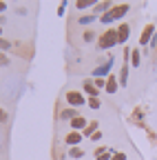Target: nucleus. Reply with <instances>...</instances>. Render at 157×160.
<instances>
[{
    "instance_id": "1a4fd4ad",
    "label": "nucleus",
    "mask_w": 157,
    "mask_h": 160,
    "mask_svg": "<svg viewBox=\"0 0 157 160\" xmlns=\"http://www.w3.org/2000/svg\"><path fill=\"white\" fill-rule=\"evenodd\" d=\"M71 131H84L86 129V125H89V120L86 118H82V116H77V118H73L71 120Z\"/></svg>"
},
{
    "instance_id": "aec40b11",
    "label": "nucleus",
    "mask_w": 157,
    "mask_h": 160,
    "mask_svg": "<svg viewBox=\"0 0 157 160\" xmlns=\"http://www.w3.org/2000/svg\"><path fill=\"white\" fill-rule=\"evenodd\" d=\"M131 120H133V122H135V125H140V127H144V129H146V125L142 122V107H137V109L133 111V116H131Z\"/></svg>"
},
{
    "instance_id": "cd10ccee",
    "label": "nucleus",
    "mask_w": 157,
    "mask_h": 160,
    "mask_svg": "<svg viewBox=\"0 0 157 160\" xmlns=\"http://www.w3.org/2000/svg\"><path fill=\"white\" fill-rule=\"evenodd\" d=\"M64 9H67V2H62L60 7H58V16H62V13H64Z\"/></svg>"
},
{
    "instance_id": "9d476101",
    "label": "nucleus",
    "mask_w": 157,
    "mask_h": 160,
    "mask_svg": "<svg viewBox=\"0 0 157 160\" xmlns=\"http://www.w3.org/2000/svg\"><path fill=\"white\" fill-rule=\"evenodd\" d=\"M117 89H120V80H117V78H115V76L111 73V76L106 78V89H104V91H106L109 96H113V93H115Z\"/></svg>"
},
{
    "instance_id": "4be33fe9",
    "label": "nucleus",
    "mask_w": 157,
    "mask_h": 160,
    "mask_svg": "<svg viewBox=\"0 0 157 160\" xmlns=\"http://www.w3.org/2000/svg\"><path fill=\"white\" fill-rule=\"evenodd\" d=\"M0 51H13V42H9L7 38H0Z\"/></svg>"
},
{
    "instance_id": "423d86ee",
    "label": "nucleus",
    "mask_w": 157,
    "mask_h": 160,
    "mask_svg": "<svg viewBox=\"0 0 157 160\" xmlns=\"http://www.w3.org/2000/svg\"><path fill=\"white\" fill-rule=\"evenodd\" d=\"M82 140H84L82 131H69V133H67V138H64V142H67L69 147H80Z\"/></svg>"
},
{
    "instance_id": "393cba45",
    "label": "nucleus",
    "mask_w": 157,
    "mask_h": 160,
    "mask_svg": "<svg viewBox=\"0 0 157 160\" xmlns=\"http://www.w3.org/2000/svg\"><path fill=\"white\" fill-rule=\"evenodd\" d=\"M111 160H128V156H126V153H124V151H115V153H113V158H111Z\"/></svg>"
},
{
    "instance_id": "dca6fc26",
    "label": "nucleus",
    "mask_w": 157,
    "mask_h": 160,
    "mask_svg": "<svg viewBox=\"0 0 157 160\" xmlns=\"http://www.w3.org/2000/svg\"><path fill=\"white\" fill-rule=\"evenodd\" d=\"M95 20H100V16H95V13L91 11V13H86V16H80V18H77V25H91V22H95Z\"/></svg>"
},
{
    "instance_id": "0eeeda50",
    "label": "nucleus",
    "mask_w": 157,
    "mask_h": 160,
    "mask_svg": "<svg viewBox=\"0 0 157 160\" xmlns=\"http://www.w3.org/2000/svg\"><path fill=\"white\" fill-rule=\"evenodd\" d=\"M113 153H115V151H113L111 147H97L95 153H93V158H95V160H111Z\"/></svg>"
},
{
    "instance_id": "412c9836",
    "label": "nucleus",
    "mask_w": 157,
    "mask_h": 160,
    "mask_svg": "<svg viewBox=\"0 0 157 160\" xmlns=\"http://www.w3.org/2000/svg\"><path fill=\"white\" fill-rule=\"evenodd\" d=\"M69 158H75V160H77V158H84V151H82L80 147H71V149H69Z\"/></svg>"
},
{
    "instance_id": "f03ea898",
    "label": "nucleus",
    "mask_w": 157,
    "mask_h": 160,
    "mask_svg": "<svg viewBox=\"0 0 157 160\" xmlns=\"http://www.w3.org/2000/svg\"><path fill=\"white\" fill-rule=\"evenodd\" d=\"M115 45H120V38H117V29H106L100 33V38H97V47L100 49H113Z\"/></svg>"
},
{
    "instance_id": "c756f323",
    "label": "nucleus",
    "mask_w": 157,
    "mask_h": 160,
    "mask_svg": "<svg viewBox=\"0 0 157 160\" xmlns=\"http://www.w3.org/2000/svg\"><path fill=\"white\" fill-rule=\"evenodd\" d=\"M5 9H7V5H5V2H0V13H2Z\"/></svg>"
},
{
    "instance_id": "f8f14e48",
    "label": "nucleus",
    "mask_w": 157,
    "mask_h": 160,
    "mask_svg": "<svg viewBox=\"0 0 157 160\" xmlns=\"http://www.w3.org/2000/svg\"><path fill=\"white\" fill-rule=\"evenodd\" d=\"M80 113H77V109H73V107H67V109H62L60 113H58V118L60 120H67V122H71L73 118H77Z\"/></svg>"
},
{
    "instance_id": "7ed1b4c3",
    "label": "nucleus",
    "mask_w": 157,
    "mask_h": 160,
    "mask_svg": "<svg viewBox=\"0 0 157 160\" xmlns=\"http://www.w3.org/2000/svg\"><path fill=\"white\" fill-rule=\"evenodd\" d=\"M64 100H67V105H69V107H73V109L82 107V105H86L84 93H82V91H75V89L67 91V93H64Z\"/></svg>"
},
{
    "instance_id": "6e6552de",
    "label": "nucleus",
    "mask_w": 157,
    "mask_h": 160,
    "mask_svg": "<svg viewBox=\"0 0 157 160\" xmlns=\"http://www.w3.org/2000/svg\"><path fill=\"white\" fill-rule=\"evenodd\" d=\"M128 36H131V25H128V22H122L120 27H117V38H120V45L128 42Z\"/></svg>"
},
{
    "instance_id": "a878e982",
    "label": "nucleus",
    "mask_w": 157,
    "mask_h": 160,
    "mask_svg": "<svg viewBox=\"0 0 157 160\" xmlns=\"http://www.w3.org/2000/svg\"><path fill=\"white\" fill-rule=\"evenodd\" d=\"M5 65H9V58L5 51H0V67H5Z\"/></svg>"
},
{
    "instance_id": "c85d7f7f",
    "label": "nucleus",
    "mask_w": 157,
    "mask_h": 160,
    "mask_svg": "<svg viewBox=\"0 0 157 160\" xmlns=\"http://www.w3.org/2000/svg\"><path fill=\"white\" fill-rule=\"evenodd\" d=\"M100 138H102V131H95V133L91 136V140H100Z\"/></svg>"
},
{
    "instance_id": "4468645a",
    "label": "nucleus",
    "mask_w": 157,
    "mask_h": 160,
    "mask_svg": "<svg viewBox=\"0 0 157 160\" xmlns=\"http://www.w3.org/2000/svg\"><path fill=\"white\" fill-rule=\"evenodd\" d=\"M97 38H100V36H97L93 29H84V31H82V40H84L86 45H91V42H97Z\"/></svg>"
},
{
    "instance_id": "20e7f679",
    "label": "nucleus",
    "mask_w": 157,
    "mask_h": 160,
    "mask_svg": "<svg viewBox=\"0 0 157 160\" xmlns=\"http://www.w3.org/2000/svg\"><path fill=\"white\" fill-rule=\"evenodd\" d=\"M113 60H115V58H113V53H111L100 67L93 69V78H109V71H111V67H113Z\"/></svg>"
},
{
    "instance_id": "a211bd4d",
    "label": "nucleus",
    "mask_w": 157,
    "mask_h": 160,
    "mask_svg": "<svg viewBox=\"0 0 157 160\" xmlns=\"http://www.w3.org/2000/svg\"><path fill=\"white\" fill-rule=\"evenodd\" d=\"M97 127H100V122H97V120H91V122L86 125V129L82 131V136H84V138H91V136L97 131Z\"/></svg>"
},
{
    "instance_id": "5701e85b",
    "label": "nucleus",
    "mask_w": 157,
    "mask_h": 160,
    "mask_svg": "<svg viewBox=\"0 0 157 160\" xmlns=\"http://www.w3.org/2000/svg\"><path fill=\"white\" fill-rule=\"evenodd\" d=\"M86 105H89L91 109H100V107H102V102H100V98H89V100H86Z\"/></svg>"
},
{
    "instance_id": "f3484780",
    "label": "nucleus",
    "mask_w": 157,
    "mask_h": 160,
    "mask_svg": "<svg viewBox=\"0 0 157 160\" xmlns=\"http://www.w3.org/2000/svg\"><path fill=\"white\" fill-rule=\"evenodd\" d=\"M95 0H77L75 2V9H80V11H84V9H95Z\"/></svg>"
},
{
    "instance_id": "7c9ffc66",
    "label": "nucleus",
    "mask_w": 157,
    "mask_h": 160,
    "mask_svg": "<svg viewBox=\"0 0 157 160\" xmlns=\"http://www.w3.org/2000/svg\"><path fill=\"white\" fill-rule=\"evenodd\" d=\"M0 38H2V27H0Z\"/></svg>"
},
{
    "instance_id": "39448f33",
    "label": "nucleus",
    "mask_w": 157,
    "mask_h": 160,
    "mask_svg": "<svg viewBox=\"0 0 157 160\" xmlns=\"http://www.w3.org/2000/svg\"><path fill=\"white\" fill-rule=\"evenodd\" d=\"M153 36H155V25L153 22H148L144 29H142V36H140V45L142 47H146L150 40H153Z\"/></svg>"
},
{
    "instance_id": "f257e3e1",
    "label": "nucleus",
    "mask_w": 157,
    "mask_h": 160,
    "mask_svg": "<svg viewBox=\"0 0 157 160\" xmlns=\"http://www.w3.org/2000/svg\"><path fill=\"white\" fill-rule=\"evenodd\" d=\"M131 11V5H126V2H120V5H113L104 16H100V22L102 25H111L113 20H122L126 13Z\"/></svg>"
},
{
    "instance_id": "2eb2a0df",
    "label": "nucleus",
    "mask_w": 157,
    "mask_h": 160,
    "mask_svg": "<svg viewBox=\"0 0 157 160\" xmlns=\"http://www.w3.org/2000/svg\"><path fill=\"white\" fill-rule=\"evenodd\" d=\"M140 62H142V51H140V49H131V67L137 69V67H140Z\"/></svg>"
},
{
    "instance_id": "bb28decb",
    "label": "nucleus",
    "mask_w": 157,
    "mask_h": 160,
    "mask_svg": "<svg viewBox=\"0 0 157 160\" xmlns=\"http://www.w3.org/2000/svg\"><path fill=\"white\" fill-rule=\"evenodd\" d=\"M5 120H7V111L0 107V122H5Z\"/></svg>"
},
{
    "instance_id": "9b49d317",
    "label": "nucleus",
    "mask_w": 157,
    "mask_h": 160,
    "mask_svg": "<svg viewBox=\"0 0 157 160\" xmlns=\"http://www.w3.org/2000/svg\"><path fill=\"white\" fill-rule=\"evenodd\" d=\"M82 89H84V93H89V98H97V96H100V89L95 87V82H93V80H84Z\"/></svg>"
},
{
    "instance_id": "ddd939ff",
    "label": "nucleus",
    "mask_w": 157,
    "mask_h": 160,
    "mask_svg": "<svg viewBox=\"0 0 157 160\" xmlns=\"http://www.w3.org/2000/svg\"><path fill=\"white\" fill-rule=\"evenodd\" d=\"M111 7H113V5L109 2V0H104V2H97V5H95V9H93V13H95V16H104Z\"/></svg>"
},
{
    "instance_id": "6ab92c4d",
    "label": "nucleus",
    "mask_w": 157,
    "mask_h": 160,
    "mask_svg": "<svg viewBox=\"0 0 157 160\" xmlns=\"http://www.w3.org/2000/svg\"><path fill=\"white\" fill-rule=\"evenodd\" d=\"M117 80H120V87H126V82H128V65L126 62L122 65V71H120V78Z\"/></svg>"
},
{
    "instance_id": "b1692460",
    "label": "nucleus",
    "mask_w": 157,
    "mask_h": 160,
    "mask_svg": "<svg viewBox=\"0 0 157 160\" xmlns=\"http://www.w3.org/2000/svg\"><path fill=\"white\" fill-rule=\"evenodd\" d=\"M93 82L97 89H106V78H93Z\"/></svg>"
}]
</instances>
